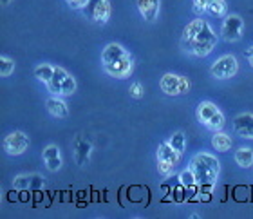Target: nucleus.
I'll list each match as a JSON object with an SVG mask.
<instances>
[{"label":"nucleus","instance_id":"1","mask_svg":"<svg viewBox=\"0 0 253 219\" xmlns=\"http://www.w3.org/2000/svg\"><path fill=\"white\" fill-rule=\"evenodd\" d=\"M190 169L194 171L197 185H215L221 165H219V160L211 154L199 152L190 160Z\"/></svg>","mask_w":253,"mask_h":219},{"label":"nucleus","instance_id":"2","mask_svg":"<svg viewBox=\"0 0 253 219\" xmlns=\"http://www.w3.org/2000/svg\"><path fill=\"white\" fill-rule=\"evenodd\" d=\"M215 44H217L215 33H213V29H211L208 24H205L203 29L197 33V37H195L192 42L186 44V45H183V47H185L188 53L195 54V56H206V54H210L211 51H213Z\"/></svg>","mask_w":253,"mask_h":219},{"label":"nucleus","instance_id":"3","mask_svg":"<svg viewBox=\"0 0 253 219\" xmlns=\"http://www.w3.org/2000/svg\"><path fill=\"white\" fill-rule=\"evenodd\" d=\"M197 118L211 131H219L224 125V114L211 102H201L197 107Z\"/></svg>","mask_w":253,"mask_h":219},{"label":"nucleus","instance_id":"4","mask_svg":"<svg viewBox=\"0 0 253 219\" xmlns=\"http://www.w3.org/2000/svg\"><path fill=\"white\" fill-rule=\"evenodd\" d=\"M112 5L109 0H89L87 5L84 7V15L92 22L98 24H105L111 18Z\"/></svg>","mask_w":253,"mask_h":219},{"label":"nucleus","instance_id":"5","mask_svg":"<svg viewBox=\"0 0 253 219\" xmlns=\"http://www.w3.org/2000/svg\"><path fill=\"white\" fill-rule=\"evenodd\" d=\"M27 147H29V138H27L24 132H20V131H15V132L7 134L4 139V149H5V152L11 156L24 154L27 150Z\"/></svg>","mask_w":253,"mask_h":219},{"label":"nucleus","instance_id":"6","mask_svg":"<svg viewBox=\"0 0 253 219\" xmlns=\"http://www.w3.org/2000/svg\"><path fill=\"white\" fill-rule=\"evenodd\" d=\"M243 29H244V22L241 16L237 15H230L224 18L222 22V38L226 40V42H235L239 38L243 37Z\"/></svg>","mask_w":253,"mask_h":219},{"label":"nucleus","instance_id":"7","mask_svg":"<svg viewBox=\"0 0 253 219\" xmlns=\"http://www.w3.org/2000/svg\"><path fill=\"white\" fill-rule=\"evenodd\" d=\"M237 73V60L232 54H226V56H221L215 64L211 65V75L219 78V80H224V78H232L233 75Z\"/></svg>","mask_w":253,"mask_h":219},{"label":"nucleus","instance_id":"8","mask_svg":"<svg viewBox=\"0 0 253 219\" xmlns=\"http://www.w3.org/2000/svg\"><path fill=\"white\" fill-rule=\"evenodd\" d=\"M103 67H105L107 73H109L111 76H114V78H125V76L130 75V71H132V58H130V54L126 53L125 56H122L120 60H116L114 64L103 65Z\"/></svg>","mask_w":253,"mask_h":219},{"label":"nucleus","instance_id":"9","mask_svg":"<svg viewBox=\"0 0 253 219\" xmlns=\"http://www.w3.org/2000/svg\"><path fill=\"white\" fill-rule=\"evenodd\" d=\"M233 131L243 136V138L253 139V114L246 112V114H239L233 120Z\"/></svg>","mask_w":253,"mask_h":219},{"label":"nucleus","instance_id":"10","mask_svg":"<svg viewBox=\"0 0 253 219\" xmlns=\"http://www.w3.org/2000/svg\"><path fill=\"white\" fill-rule=\"evenodd\" d=\"M42 156H43V161H45V167H47L49 171L51 172L60 171V167H62V156H60V149L56 145L45 147Z\"/></svg>","mask_w":253,"mask_h":219},{"label":"nucleus","instance_id":"11","mask_svg":"<svg viewBox=\"0 0 253 219\" xmlns=\"http://www.w3.org/2000/svg\"><path fill=\"white\" fill-rule=\"evenodd\" d=\"M137 9L147 22H154L159 13V0H137Z\"/></svg>","mask_w":253,"mask_h":219},{"label":"nucleus","instance_id":"12","mask_svg":"<svg viewBox=\"0 0 253 219\" xmlns=\"http://www.w3.org/2000/svg\"><path fill=\"white\" fill-rule=\"evenodd\" d=\"M125 54H126V51L120 44H109V45L103 49V53H101V64L103 65L114 64L116 60H120L122 56H125Z\"/></svg>","mask_w":253,"mask_h":219},{"label":"nucleus","instance_id":"13","mask_svg":"<svg viewBox=\"0 0 253 219\" xmlns=\"http://www.w3.org/2000/svg\"><path fill=\"white\" fill-rule=\"evenodd\" d=\"M161 89H163L165 94H169V96H177L179 94V76L177 75H165L161 78Z\"/></svg>","mask_w":253,"mask_h":219},{"label":"nucleus","instance_id":"14","mask_svg":"<svg viewBox=\"0 0 253 219\" xmlns=\"http://www.w3.org/2000/svg\"><path fill=\"white\" fill-rule=\"evenodd\" d=\"M179 156L181 152L172 147L170 143H161L158 149V160H167V161H172L174 165H177V161H179Z\"/></svg>","mask_w":253,"mask_h":219},{"label":"nucleus","instance_id":"15","mask_svg":"<svg viewBox=\"0 0 253 219\" xmlns=\"http://www.w3.org/2000/svg\"><path fill=\"white\" fill-rule=\"evenodd\" d=\"M206 22L201 20V18H197V20L190 22L188 26L185 27V31H183V45H186L188 42H192L195 37H197V33L203 29V26H205Z\"/></svg>","mask_w":253,"mask_h":219},{"label":"nucleus","instance_id":"16","mask_svg":"<svg viewBox=\"0 0 253 219\" xmlns=\"http://www.w3.org/2000/svg\"><path fill=\"white\" fill-rule=\"evenodd\" d=\"M45 107H47L49 114H53L54 118H65L69 114L67 105H65L62 100H56V98H51V100H47Z\"/></svg>","mask_w":253,"mask_h":219},{"label":"nucleus","instance_id":"17","mask_svg":"<svg viewBox=\"0 0 253 219\" xmlns=\"http://www.w3.org/2000/svg\"><path fill=\"white\" fill-rule=\"evenodd\" d=\"M67 75L69 73H65V69H62V67H54V75H53V78H51V82L47 84L49 91L54 92V94H62V82Z\"/></svg>","mask_w":253,"mask_h":219},{"label":"nucleus","instance_id":"18","mask_svg":"<svg viewBox=\"0 0 253 219\" xmlns=\"http://www.w3.org/2000/svg\"><path fill=\"white\" fill-rule=\"evenodd\" d=\"M211 143H213V149L215 150H219V152H226V150L232 147V138L224 132H217V134H213Z\"/></svg>","mask_w":253,"mask_h":219},{"label":"nucleus","instance_id":"19","mask_svg":"<svg viewBox=\"0 0 253 219\" xmlns=\"http://www.w3.org/2000/svg\"><path fill=\"white\" fill-rule=\"evenodd\" d=\"M235 161L237 165H241L243 169H248L253 165V150L246 149V147H241V149L235 152Z\"/></svg>","mask_w":253,"mask_h":219},{"label":"nucleus","instance_id":"20","mask_svg":"<svg viewBox=\"0 0 253 219\" xmlns=\"http://www.w3.org/2000/svg\"><path fill=\"white\" fill-rule=\"evenodd\" d=\"M89 156H90V143L78 139V141H76V161H78V165L87 163V161H89Z\"/></svg>","mask_w":253,"mask_h":219},{"label":"nucleus","instance_id":"21","mask_svg":"<svg viewBox=\"0 0 253 219\" xmlns=\"http://www.w3.org/2000/svg\"><path fill=\"white\" fill-rule=\"evenodd\" d=\"M53 75H54L53 65L43 64V65H38L37 69H35V76H37L40 82H43V84H49V82H51V78H53Z\"/></svg>","mask_w":253,"mask_h":219},{"label":"nucleus","instance_id":"22","mask_svg":"<svg viewBox=\"0 0 253 219\" xmlns=\"http://www.w3.org/2000/svg\"><path fill=\"white\" fill-rule=\"evenodd\" d=\"M179 183L181 185H185V187H194V185H197V179H195V174H194V171L192 169H186V171H183L179 174Z\"/></svg>","mask_w":253,"mask_h":219},{"label":"nucleus","instance_id":"23","mask_svg":"<svg viewBox=\"0 0 253 219\" xmlns=\"http://www.w3.org/2000/svg\"><path fill=\"white\" fill-rule=\"evenodd\" d=\"M226 11V2L224 0H211L208 5V13L213 16H222Z\"/></svg>","mask_w":253,"mask_h":219},{"label":"nucleus","instance_id":"24","mask_svg":"<svg viewBox=\"0 0 253 219\" xmlns=\"http://www.w3.org/2000/svg\"><path fill=\"white\" fill-rule=\"evenodd\" d=\"M172 199H174L175 203H185L188 201V194H186V187L185 185H177V187L172 188Z\"/></svg>","mask_w":253,"mask_h":219},{"label":"nucleus","instance_id":"25","mask_svg":"<svg viewBox=\"0 0 253 219\" xmlns=\"http://www.w3.org/2000/svg\"><path fill=\"white\" fill-rule=\"evenodd\" d=\"M172 147H174L177 152H183L185 150V145H186V138H185V132H175L169 141Z\"/></svg>","mask_w":253,"mask_h":219},{"label":"nucleus","instance_id":"26","mask_svg":"<svg viewBox=\"0 0 253 219\" xmlns=\"http://www.w3.org/2000/svg\"><path fill=\"white\" fill-rule=\"evenodd\" d=\"M74 91H76V82H74L73 76L67 75L62 82V94H65V96H71Z\"/></svg>","mask_w":253,"mask_h":219},{"label":"nucleus","instance_id":"27","mask_svg":"<svg viewBox=\"0 0 253 219\" xmlns=\"http://www.w3.org/2000/svg\"><path fill=\"white\" fill-rule=\"evenodd\" d=\"M13 71H15V62L11 58H7V56H2L0 58V75L9 76Z\"/></svg>","mask_w":253,"mask_h":219},{"label":"nucleus","instance_id":"28","mask_svg":"<svg viewBox=\"0 0 253 219\" xmlns=\"http://www.w3.org/2000/svg\"><path fill=\"white\" fill-rule=\"evenodd\" d=\"M13 188H16L18 192L31 188V177L29 176H16L15 181H13Z\"/></svg>","mask_w":253,"mask_h":219},{"label":"nucleus","instance_id":"29","mask_svg":"<svg viewBox=\"0 0 253 219\" xmlns=\"http://www.w3.org/2000/svg\"><path fill=\"white\" fill-rule=\"evenodd\" d=\"M174 163L172 161H167V160H158V171L161 176H170L172 171H174Z\"/></svg>","mask_w":253,"mask_h":219},{"label":"nucleus","instance_id":"30","mask_svg":"<svg viewBox=\"0 0 253 219\" xmlns=\"http://www.w3.org/2000/svg\"><path fill=\"white\" fill-rule=\"evenodd\" d=\"M211 0H194V11L197 13V15H201V13H205V11H208V5H210Z\"/></svg>","mask_w":253,"mask_h":219},{"label":"nucleus","instance_id":"31","mask_svg":"<svg viewBox=\"0 0 253 219\" xmlns=\"http://www.w3.org/2000/svg\"><path fill=\"white\" fill-rule=\"evenodd\" d=\"M128 92H130L132 96L134 98H141L143 96V87H141V84H132L130 86V89H128Z\"/></svg>","mask_w":253,"mask_h":219},{"label":"nucleus","instance_id":"32","mask_svg":"<svg viewBox=\"0 0 253 219\" xmlns=\"http://www.w3.org/2000/svg\"><path fill=\"white\" fill-rule=\"evenodd\" d=\"M65 2H67L69 7H73V9H84L89 0H65Z\"/></svg>","mask_w":253,"mask_h":219},{"label":"nucleus","instance_id":"33","mask_svg":"<svg viewBox=\"0 0 253 219\" xmlns=\"http://www.w3.org/2000/svg\"><path fill=\"white\" fill-rule=\"evenodd\" d=\"M190 91V82L185 76H179V94H185Z\"/></svg>","mask_w":253,"mask_h":219},{"label":"nucleus","instance_id":"34","mask_svg":"<svg viewBox=\"0 0 253 219\" xmlns=\"http://www.w3.org/2000/svg\"><path fill=\"white\" fill-rule=\"evenodd\" d=\"M42 185H43V177L42 176H33L31 177V188L37 192V190H40L42 188Z\"/></svg>","mask_w":253,"mask_h":219},{"label":"nucleus","instance_id":"35","mask_svg":"<svg viewBox=\"0 0 253 219\" xmlns=\"http://www.w3.org/2000/svg\"><path fill=\"white\" fill-rule=\"evenodd\" d=\"M246 56H248L250 64H252V67H253V47H250L248 51H246Z\"/></svg>","mask_w":253,"mask_h":219},{"label":"nucleus","instance_id":"36","mask_svg":"<svg viewBox=\"0 0 253 219\" xmlns=\"http://www.w3.org/2000/svg\"><path fill=\"white\" fill-rule=\"evenodd\" d=\"M18 199H20V201H27V199H29V192H27V190H22V196Z\"/></svg>","mask_w":253,"mask_h":219},{"label":"nucleus","instance_id":"37","mask_svg":"<svg viewBox=\"0 0 253 219\" xmlns=\"http://www.w3.org/2000/svg\"><path fill=\"white\" fill-rule=\"evenodd\" d=\"M7 2H9V0H2V4H7Z\"/></svg>","mask_w":253,"mask_h":219}]
</instances>
